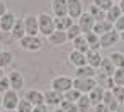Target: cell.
<instances>
[{
	"label": "cell",
	"instance_id": "12",
	"mask_svg": "<svg viewBox=\"0 0 124 112\" xmlns=\"http://www.w3.org/2000/svg\"><path fill=\"white\" fill-rule=\"evenodd\" d=\"M77 24L80 26V29H82V32H83V34H88V32H92V31H93L95 21H93V17H92L88 12H85V14L78 19V22H77Z\"/></svg>",
	"mask_w": 124,
	"mask_h": 112
},
{
	"label": "cell",
	"instance_id": "19",
	"mask_svg": "<svg viewBox=\"0 0 124 112\" xmlns=\"http://www.w3.org/2000/svg\"><path fill=\"white\" fill-rule=\"evenodd\" d=\"M104 95H105V88H104V87H100V85H97V87L88 93V98H90L92 105H99V104H102Z\"/></svg>",
	"mask_w": 124,
	"mask_h": 112
},
{
	"label": "cell",
	"instance_id": "4",
	"mask_svg": "<svg viewBox=\"0 0 124 112\" xmlns=\"http://www.w3.org/2000/svg\"><path fill=\"white\" fill-rule=\"evenodd\" d=\"M21 98H19V93L16 90H7L4 95H2V107L7 109V110H16L17 105H19Z\"/></svg>",
	"mask_w": 124,
	"mask_h": 112
},
{
	"label": "cell",
	"instance_id": "24",
	"mask_svg": "<svg viewBox=\"0 0 124 112\" xmlns=\"http://www.w3.org/2000/svg\"><path fill=\"white\" fill-rule=\"evenodd\" d=\"M102 56H100V51H88L87 53V63H88V66H92V68H99L100 66V63H102Z\"/></svg>",
	"mask_w": 124,
	"mask_h": 112
},
{
	"label": "cell",
	"instance_id": "2",
	"mask_svg": "<svg viewBox=\"0 0 124 112\" xmlns=\"http://www.w3.org/2000/svg\"><path fill=\"white\" fill-rule=\"evenodd\" d=\"M51 88L60 92V93H66L68 90L73 88V80L70 76H65V75H60L56 78L51 80Z\"/></svg>",
	"mask_w": 124,
	"mask_h": 112
},
{
	"label": "cell",
	"instance_id": "14",
	"mask_svg": "<svg viewBox=\"0 0 124 112\" xmlns=\"http://www.w3.org/2000/svg\"><path fill=\"white\" fill-rule=\"evenodd\" d=\"M16 21L17 17L12 14V12H7L5 15L0 17V31H4V32H10L16 26Z\"/></svg>",
	"mask_w": 124,
	"mask_h": 112
},
{
	"label": "cell",
	"instance_id": "41",
	"mask_svg": "<svg viewBox=\"0 0 124 112\" xmlns=\"http://www.w3.org/2000/svg\"><path fill=\"white\" fill-rule=\"evenodd\" d=\"M93 112H110L104 104H99V105H95V109H93Z\"/></svg>",
	"mask_w": 124,
	"mask_h": 112
},
{
	"label": "cell",
	"instance_id": "45",
	"mask_svg": "<svg viewBox=\"0 0 124 112\" xmlns=\"http://www.w3.org/2000/svg\"><path fill=\"white\" fill-rule=\"evenodd\" d=\"M53 112H65V110H63V109H60V107H56V109H54Z\"/></svg>",
	"mask_w": 124,
	"mask_h": 112
},
{
	"label": "cell",
	"instance_id": "26",
	"mask_svg": "<svg viewBox=\"0 0 124 112\" xmlns=\"http://www.w3.org/2000/svg\"><path fill=\"white\" fill-rule=\"evenodd\" d=\"M99 70H100V71H104L107 76H112V75H114V71H116V66H114V63H112V60H110V58H104V60H102V63H100V66H99Z\"/></svg>",
	"mask_w": 124,
	"mask_h": 112
},
{
	"label": "cell",
	"instance_id": "46",
	"mask_svg": "<svg viewBox=\"0 0 124 112\" xmlns=\"http://www.w3.org/2000/svg\"><path fill=\"white\" fill-rule=\"evenodd\" d=\"M4 76H5V73H4V70H2V68H0V78H4Z\"/></svg>",
	"mask_w": 124,
	"mask_h": 112
},
{
	"label": "cell",
	"instance_id": "1",
	"mask_svg": "<svg viewBox=\"0 0 124 112\" xmlns=\"http://www.w3.org/2000/svg\"><path fill=\"white\" fill-rule=\"evenodd\" d=\"M38 21H39V34L49 37V36L56 31V27H54V17H53L51 14L41 12V14L38 15Z\"/></svg>",
	"mask_w": 124,
	"mask_h": 112
},
{
	"label": "cell",
	"instance_id": "16",
	"mask_svg": "<svg viewBox=\"0 0 124 112\" xmlns=\"http://www.w3.org/2000/svg\"><path fill=\"white\" fill-rule=\"evenodd\" d=\"M10 36H12V39H16V41H21L22 37L27 36V34H26V26H24V19H17V21H16V26H14V29L10 31Z\"/></svg>",
	"mask_w": 124,
	"mask_h": 112
},
{
	"label": "cell",
	"instance_id": "3",
	"mask_svg": "<svg viewBox=\"0 0 124 112\" xmlns=\"http://www.w3.org/2000/svg\"><path fill=\"white\" fill-rule=\"evenodd\" d=\"M95 87H97L95 78H75L73 80V88H77L83 95H88Z\"/></svg>",
	"mask_w": 124,
	"mask_h": 112
},
{
	"label": "cell",
	"instance_id": "10",
	"mask_svg": "<svg viewBox=\"0 0 124 112\" xmlns=\"http://www.w3.org/2000/svg\"><path fill=\"white\" fill-rule=\"evenodd\" d=\"M24 26H26V34L27 36H38L39 34V21H38V15H27L24 19Z\"/></svg>",
	"mask_w": 124,
	"mask_h": 112
},
{
	"label": "cell",
	"instance_id": "31",
	"mask_svg": "<svg viewBox=\"0 0 124 112\" xmlns=\"http://www.w3.org/2000/svg\"><path fill=\"white\" fill-rule=\"evenodd\" d=\"M109 58L112 60V63H114L116 68H124V53H121V51H114V53L109 54Z\"/></svg>",
	"mask_w": 124,
	"mask_h": 112
},
{
	"label": "cell",
	"instance_id": "27",
	"mask_svg": "<svg viewBox=\"0 0 124 112\" xmlns=\"http://www.w3.org/2000/svg\"><path fill=\"white\" fill-rule=\"evenodd\" d=\"M88 14L93 17V21H95V22L105 21V10H102L100 7H97V5H93V4L88 7Z\"/></svg>",
	"mask_w": 124,
	"mask_h": 112
},
{
	"label": "cell",
	"instance_id": "39",
	"mask_svg": "<svg viewBox=\"0 0 124 112\" xmlns=\"http://www.w3.org/2000/svg\"><path fill=\"white\" fill-rule=\"evenodd\" d=\"M7 90H10V83H9V78L4 76V78H0V95H4Z\"/></svg>",
	"mask_w": 124,
	"mask_h": 112
},
{
	"label": "cell",
	"instance_id": "35",
	"mask_svg": "<svg viewBox=\"0 0 124 112\" xmlns=\"http://www.w3.org/2000/svg\"><path fill=\"white\" fill-rule=\"evenodd\" d=\"M60 109H63L65 112H78V107L75 102H70V100H63L60 104Z\"/></svg>",
	"mask_w": 124,
	"mask_h": 112
},
{
	"label": "cell",
	"instance_id": "34",
	"mask_svg": "<svg viewBox=\"0 0 124 112\" xmlns=\"http://www.w3.org/2000/svg\"><path fill=\"white\" fill-rule=\"evenodd\" d=\"M63 95H65V100H70V102H75V104H77L83 93H80L77 88H71V90H68V92H66V93H63Z\"/></svg>",
	"mask_w": 124,
	"mask_h": 112
},
{
	"label": "cell",
	"instance_id": "20",
	"mask_svg": "<svg viewBox=\"0 0 124 112\" xmlns=\"http://www.w3.org/2000/svg\"><path fill=\"white\" fill-rule=\"evenodd\" d=\"M102 104H104L110 112H117V109H119V102L116 100V97H114V93H112L110 90H105V95H104Z\"/></svg>",
	"mask_w": 124,
	"mask_h": 112
},
{
	"label": "cell",
	"instance_id": "5",
	"mask_svg": "<svg viewBox=\"0 0 124 112\" xmlns=\"http://www.w3.org/2000/svg\"><path fill=\"white\" fill-rule=\"evenodd\" d=\"M21 48L26 49V51H31V53H36L43 48V41L38 37V36H26L19 41Z\"/></svg>",
	"mask_w": 124,
	"mask_h": 112
},
{
	"label": "cell",
	"instance_id": "29",
	"mask_svg": "<svg viewBox=\"0 0 124 112\" xmlns=\"http://www.w3.org/2000/svg\"><path fill=\"white\" fill-rule=\"evenodd\" d=\"M77 107H78V112H90V109H92V102H90L88 95H82L80 100L77 102Z\"/></svg>",
	"mask_w": 124,
	"mask_h": 112
},
{
	"label": "cell",
	"instance_id": "11",
	"mask_svg": "<svg viewBox=\"0 0 124 112\" xmlns=\"http://www.w3.org/2000/svg\"><path fill=\"white\" fill-rule=\"evenodd\" d=\"M63 100H65V95L60 93V92H56V90H53V88L44 93V104H46V105L60 107V104H61Z\"/></svg>",
	"mask_w": 124,
	"mask_h": 112
},
{
	"label": "cell",
	"instance_id": "9",
	"mask_svg": "<svg viewBox=\"0 0 124 112\" xmlns=\"http://www.w3.org/2000/svg\"><path fill=\"white\" fill-rule=\"evenodd\" d=\"M83 2L82 0H68V15L71 19H80L83 15Z\"/></svg>",
	"mask_w": 124,
	"mask_h": 112
},
{
	"label": "cell",
	"instance_id": "28",
	"mask_svg": "<svg viewBox=\"0 0 124 112\" xmlns=\"http://www.w3.org/2000/svg\"><path fill=\"white\" fill-rule=\"evenodd\" d=\"M121 15H122V12H121L119 5L116 4V5H112V7L105 12V21H109V22H112V24H114V22H116Z\"/></svg>",
	"mask_w": 124,
	"mask_h": 112
},
{
	"label": "cell",
	"instance_id": "15",
	"mask_svg": "<svg viewBox=\"0 0 124 112\" xmlns=\"http://www.w3.org/2000/svg\"><path fill=\"white\" fill-rule=\"evenodd\" d=\"M68 61H70L75 68H82V66L88 65V63H87V54H83V53H80V51H75V49L70 51Z\"/></svg>",
	"mask_w": 124,
	"mask_h": 112
},
{
	"label": "cell",
	"instance_id": "18",
	"mask_svg": "<svg viewBox=\"0 0 124 112\" xmlns=\"http://www.w3.org/2000/svg\"><path fill=\"white\" fill-rule=\"evenodd\" d=\"M71 46H73V49H75V51H80V53H83V54H87V53L90 51V48H88V43H87V37H85V34L78 36L77 39H73V41H71Z\"/></svg>",
	"mask_w": 124,
	"mask_h": 112
},
{
	"label": "cell",
	"instance_id": "43",
	"mask_svg": "<svg viewBox=\"0 0 124 112\" xmlns=\"http://www.w3.org/2000/svg\"><path fill=\"white\" fill-rule=\"evenodd\" d=\"M32 112H48V109H46V104H44V105H36V107L32 109Z\"/></svg>",
	"mask_w": 124,
	"mask_h": 112
},
{
	"label": "cell",
	"instance_id": "7",
	"mask_svg": "<svg viewBox=\"0 0 124 112\" xmlns=\"http://www.w3.org/2000/svg\"><path fill=\"white\" fill-rule=\"evenodd\" d=\"M24 98H26L29 104H32V107H36V105H44V93L39 92V90H36V88H29V90L26 92Z\"/></svg>",
	"mask_w": 124,
	"mask_h": 112
},
{
	"label": "cell",
	"instance_id": "48",
	"mask_svg": "<svg viewBox=\"0 0 124 112\" xmlns=\"http://www.w3.org/2000/svg\"><path fill=\"white\" fill-rule=\"evenodd\" d=\"M2 46H4V44H2V41H0V53H2V51H4V48H2Z\"/></svg>",
	"mask_w": 124,
	"mask_h": 112
},
{
	"label": "cell",
	"instance_id": "50",
	"mask_svg": "<svg viewBox=\"0 0 124 112\" xmlns=\"http://www.w3.org/2000/svg\"><path fill=\"white\" fill-rule=\"evenodd\" d=\"M112 2H114V4H119V2H121V0H112Z\"/></svg>",
	"mask_w": 124,
	"mask_h": 112
},
{
	"label": "cell",
	"instance_id": "21",
	"mask_svg": "<svg viewBox=\"0 0 124 112\" xmlns=\"http://www.w3.org/2000/svg\"><path fill=\"white\" fill-rule=\"evenodd\" d=\"M73 26V19L70 15H65V17H54V27L56 31H68L70 27Z\"/></svg>",
	"mask_w": 124,
	"mask_h": 112
},
{
	"label": "cell",
	"instance_id": "42",
	"mask_svg": "<svg viewBox=\"0 0 124 112\" xmlns=\"http://www.w3.org/2000/svg\"><path fill=\"white\" fill-rule=\"evenodd\" d=\"M7 14V4L4 2V0H0V17Z\"/></svg>",
	"mask_w": 124,
	"mask_h": 112
},
{
	"label": "cell",
	"instance_id": "23",
	"mask_svg": "<svg viewBox=\"0 0 124 112\" xmlns=\"http://www.w3.org/2000/svg\"><path fill=\"white\" fill-rule=\"evenodd\" d=\"M95 73H97L95 68L85 65V66L75 70V78H95Z\"/></svg>",
	"mask_w": 124,
	"mask_h": 112
},
{
	"label": "cell",
	"instance_id": "22",
	"mask_svg": "<svg viewBox=\"0 0 124 112\" xmlns=\"http://www.w3.org/2000/svg\"><path fill=\"white\" fill-rule=\"evenodd\" d=\"M112 29H114V24H112V22H109V21H100V22H95L92 32H95L97 36H104V34H107V32L112 31Z\"/></svg>",
	"mask_w": 124,
	"mask_h": 112
},
{
	"label": "cell",
	"instance_id": "38",
	"mask_svg": "<svg viewBox=\"0 0 124 112\" xmlns=\"http://www.w3.org/2000/svg\"><path fill=\"white\" fill-rule=\"evenodd\" d=\"M110 92L114 93V97L119 104H124V87H114Z\"/></svg>",
	"mask_w": 124,
	"mask_h": 112
},
{
	"label": "cell",
	"instance_id": "30",
	"mask_svg": "<svg viewBox=\"0 0 124 112\" xmlns=\"http://www.w3.org/2000/svg\"><path fill=\"white\" fill-rule=\"evenodd\" d=\"M12 61H14V54L10 51H2V53H0V68H2V70L10 66Z\"/></svg>",
	"mask_w": 124,
	"mask_h": 112
},
{
	"label": "cell",
	"instance_id": "47",
	"mask_svg": "<svg viewBox=\"0 0 124 112\" xmlns=\"http://www.w3.org/2000/svg\"><path fill=\"white\" fill-rule=\"evenodd\" d=\"M119 36H121V41H122V43H124V31H122V32H121V34H119Z\"/></svg>",
	"mask_w": 124,
	"mask_h": 112
},
{
	"label": "cell",
	"instance_id": "13",
	"mask_svg": "<svg viewBox=\"0 0 124 112\" xmlns=\"http://www.w3.org/2000/svg\"><path fill=\"white\" fill-rule=\"evenodd\" d=\"M7 78H9V83H10L12 90H16V92L22 90V87H24V76H22V73H19L17 70H14V71H10L7 75Z\"/></svg>",
	"mask_w": 124,
	"mask_h": 112
},
{
	"label": "cell",
	"instance_id": "40",
	"mask_svg": "<svg viewBox=\"0 0 124 112\" xmlns=\"http://www.w3.org/2000/svg\"><path fill=\"white\" fill-rule=\"evenodd\" d=\"M114 31H117L119 34L124 31V15H121V17L114 22Z\"/></svg>",
	"mask_w": 124,
	"mask_h": 112
},
{
	"label": "cell",
	"instance_id": "36",
	"mask_svg": "<svg viewBox=\"0 0 124 112\" xmlns=\"http://www.w3.org/2000/svg\"><path fill=\"white\" fill-rule=\"evenodd\" d=\"M92 4H93V5H97V7H100V9H102V10H105V12H107L112 5H116L112 0H92Z\"/></svg>",
	"mask_w": 124,
	"mask_h": 112
},
{
	"label": "cell",
	"instance_id": "37",
	"mask_svg": "<svg viewBox=\"0 0 124 112\" xmlns=\"http://www.w3.org/2000/svg\"><path fill=\"white\" fill-rule=\"evenodd\" d=\"M32 104H29L26 98H21V102H19V105H17V112H32Z\"/></svg>",
	"mask_w": 124,
	"mask_h": 112
},
{
	"label": "cell",
	"instance_id": "25",
	"mask_svg": "<svg viewBox=\"0 0 124 112\" xmlns=\"http://www.w3.org/2000/svg\"><path fill=\"white\" fill-rule=\"evenodd\" d=\"M85 37H87L88 48L92 51H99L100 49V36H97L95 32H88V34H85Z\"/></svg>",
	"mask_w": 124,
	"mask_h": 112
},
{
	"label": "cell",
	"instance_id": "8",
	"mask_svg": "<svg viewBox=\"0 0 124 112\" xmlns=\"http://www.w3.org/2000/svg\"><path fill=\"white\" fill-rule=\"evenodd\" d=\"M51 10L54 17L68 15V0H51Z\"/></svg>",
	"mask_w": 124,
	"mask_h": 112
},
{
	"label": "cell",
	"instance_id": "17",
	"mask_svg": "<svg viewBox=\"0 0 124 112\" xmlns=\"http://www.w3.org/2000/svg\"><path fill=\"white\" fill-rule=\"evenodd\" d=\"M48 41H49L51 46H63V44L68 41V36H66L65 31H54V32L48 37Z\"/></svg>",
	"mask_w": 124,
	"mask_h": 112
},
{
	"label": "cell",
	"instance_id": "44",
	"mask_svg": "<svg viewBox=\"0 0 124 112\" xmlns=\"http://www.w3.org/2000/svg\"><path fill=\"white\" fill-rule=\"evenodd\" d=\"M117 5H119V9H121V12H122V15H124V0H121Z\"/></svg>",
	"mask_w": 124,
	"mask_h": 112
},
{
	"label": "cell",
	"instance_id": "49",
	"mask_svg": "<svg viewBox=\"0 0 124 112\" xmlns=\"http://www.w3.org/2000/svg\"><path fill=\"white\" fill-rule=\"evenodd\" d=\"M2 112H17V110H7V109H4Z\"/></svg>",
	"mask_w": 124,
	"mask_h": 112
},
{
	"label": "cell",
	"instance_id": "32",
	"mask_svg": "<svg viewBox=\"0 0 124 112\" xmlns=\"http://www.w3.org/2000/svg\"><path fill=\"white\" fill-rule=\"evenodd\" d=\"M112 80H114L116 87H124V68H116Z\"/></svg>",
	"mask_w": 124,
	"mask_h": 112
},
{
	"label": "cell",
	"instance_id": "6",
	"mask_svg": "<svg viewBox=\"0 0 124 112\" xmlns=\"http://www.w3.org/2000/svg\"><path fill=\"white\" fill-rule=\"evenodd\" d=\"M121 41V36H119V32L117 31H109L107 34H104V36H100V48H112V46H116L117 43Z\"/></svg>",
	"mask_w": 124,
	"mask_h": 112
},
{
	"label": "cell",
	"instance_id": "33",
	"mask_svg": "<svg viewBox=\"0 0 124 112\" xmlns=\"http://www.w3.org/2000/svg\"><path fill=\"white\" fill-rule=\"evenodd\" d=\"M83 32H82V29H80V26L78 24H73L68 31H66V36H68V41H73V39H77L78 36H82Z\"/></svg>",
	"mask_w": 124,
	"mask_h": 112
},
{
	"label": "cell",
	"instance_id": "51",
	"mask_svg": "<svg viewBox=\"0 0 124 112\" xmlns=\"http://www.w3.org/2000/svg\"><path fill=\"white\" fill-rule=\"evenodd\" d=\"M0 107H2V95H0Z\"/></svg>",
	"mask_w": 124,
	"mask_h": 112
}]
</instances>
